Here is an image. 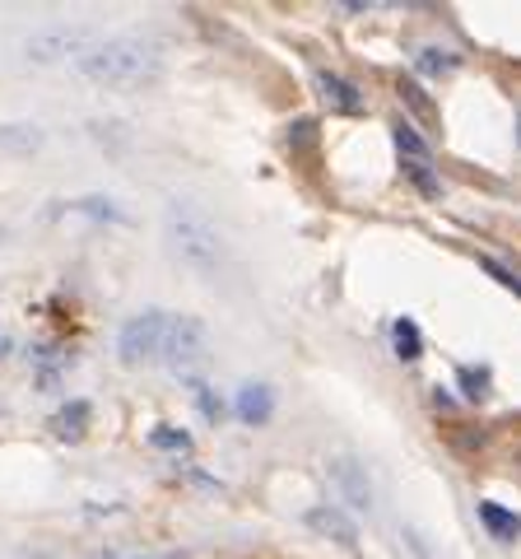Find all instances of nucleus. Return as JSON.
I'll list each match as a JSON object with an SVG mask.
<instances>
[{
    "label": "nucleus",
    "mask_w": 521,
    "mask_h": 559,
    "mask_svg": "<svg viewBox=\"0 0 521 559\" xmlns=\"http://www.w3.org/2000/svg\"><path fill=\"white\" fill-rule=\"evenodd\" d=\"M331 480L340 485L344 503H354V509H373V485H368V471L350 457H336L331 462Z\"/></svg>",
    "instance_id": "0eeeda50"
},
{
    "label": "nucleus",
    "mask_w": 521,
    "mask_h": 559,
    "mask_svg": "<svg viewBox=\"0 0 521 559\" xmlns=\"http://www.w3.org/2000/svg\"><path fill=\"white\" fill-rule=\"evenodd\" d=\"M89 419H94V411H89V401H71V406H61L57 415H51V429H57V439H84V429H89Z\"/></svg>",
    "instance_id": "9d476101"
},
{
    "label": "nucleus",
    "mask_w": 521,
    "mask_h": 559,
    "mask_svg": "<svg viewBox=\"0 0 521 559\" xmlns=\"http://www.w3.org/2000/svg\"><path fill=\"white\" fill-rule=\"evenodd\" d=\"M163 234H168V248L172 257L182 261L186 271H196L201 280H215L223 271V234L215 229V219L196 210L191 201H172L163 210Z\"/></svg>",
    "instance_id": "f03ea898"
},
{
    "label": "nucleus",
    "mask_w": 521,
    "mask_h": 559,
    "mask_svg": "<svg viewBox=\"0 0 521 559\" xmlns=\"http://www.w3.org/2000/svg\"><path fill=\"white\" fill-rule=\"evenodd\" d=\"M201 411H205V415H210V419H219V411H223V406H219V401L210 396V388H201Z\"/></svg>",
    "instance_id": "412c9836"
},
{
    "label": "nucleus",
    "mask_w": 521,
    "mask_h": 559,
    "mask_svg": "<svg viewBox=\"0 0 521 559\" xmlns=\"http://www.w3.org/2000/svg\"><path fill=\"white\" fill-rule=\"evenodd\" d=\"M71 210H80V215H89V219H108V224H121V219H126L112 201H102V197H84V201H75Z\"/></svg>",
    "instance_id": "a211bd4d"
},
{
    "label": "nucleus",
    "mask_w": 521,
    "mask_h": 559,
    "mask_svg": "<svg viewBox=\"0 0 521 559\" xmlns=\"http://www.w3.org/2000/svg\"><path fill=\"white\" fill-rule=\"evenodd\" d=\"M396 150H401V159H433V150L424 145V135L410 127V121H396Z\"/></svg>",
    "instance_id": "2eb2a0df"
},
{
    "label": "nucleus",
    "mask_w": 521,
    "mask_h": 559,
    "mask_svg": "<svg viewBox=\"0 0 521 559\" xmlns=\"http://www.w3.org/2000/svg\"><path fill=\"white\" fill-rule=\"evenodd\" d=\"M480 266H484V271H489V275L498 280V285H502V289H517V275H512L508 266H502V261H494V257H480Z\"/></svg>",
    "instance_id": "aec40b11"
},
{
    "label": "nucleus",
    "mask_w": 521,
    "mask_h": 559,
    "mask_svg": "<svg viewBox=\"0 0 521 559\" xmlns=\"http://www.w3.org/2000/svg\"><path fill=\"white\" fill-rule=\"evenodd\" d=\"M163 364L178 378H196L210 364V336L196 318H172L168 336H163Z\"/></svg>",
    "instance_id": "7ed1b4c3"
},
{
    "label": "nucleus",
    "mask_w": 521,
    "mask_h": 559,
    "mask_svg": "<svg viewBox=\"0 0 521 559\" xmlns=\"http://www.w3.org/2000/svg\"><path fill=\"white\" fill-rule=\"evenodd\" d=\"M396 94H401V103H405V108H410L414 117H424V121L438 117V108H433V98H428L414 80H401V84H396Z\"/></svg>",
    "instance_id": "dca6fc26"
},
{
    "label": "nucleus",
    "mask_w": 521,
    "mask_h": 559,
    "mask_svg": "<svg viewBox=\"0 0 521 559\" xmlns=\"http://www.w3.org/2000/svg\"><path fill=\"white\" fill-rule=\"evenodd\" d=\"M89 43H94V38H89V33H80V28H51L47 38H33L28 51H33L38 61H51V57H80V51L89 47Z\"/></svg>",
    "instance_id": "6e6552de"
},
{
    "label": "nucleus",
    "mask_w": 521,
    "mask_h": 559,
    "mask_svg": "<svg viewBox=\"0 0 521 559\" xmlns=\"http://www.w3.org/2000/svg\"><path fill=\"white\" fill-rule=\"evenodd\" d=\"M317 94L331 112H344V117H359L368 108V94L359 90L350 75H340V70H317Z\"/></svg>",
    "instance_id": "39448f33"
},
{
    "label": "nucleus",
    "mask_w": 521,
    "mask_h": 559,
    "mask_svg": "<svg viewBox=\"0 0 521 559\" xmlns=\"http://www.w3.org/2000/svg\"><path fill=\"white\" fill-rule=\"evenodd\" d=\"M163 336H168V312L149 308V312H141V318H131L126 326H121V336H117L121 364L141 369V364L163 359Z\"/></svg>",
    "instance_id": "20e7f679"
},
{
    "label": "nucleus",
    "mask_w": 521,
    "mask_h": 559,
    "mask_svg": "<svg viewBox=\"0 0 521 559\" xmlns=\"http://www.w3.org/2000/svg\"><path fill=\"white\" fill-rule=\"evenodd\" d=\"M307 527L326 536V540H340L344 550H359V527H354V518L350 513H340L331 509V503H317V509H307Z\"/></svg>",
    "instance_id": "423d86ee"
},
{
    "label": "nucleus",
    "mask_w": 521,
    "mask_h": 559,
    "mask_svg": "<svg viewBox=\"0 0 521 559\" xmlns=\"http://www.w3.org/2000/svg\"><path fill=\"white\" fill-rule=\"evenodd\" d=\"M5 349H10V341H5V336H0V355H5Z\"/></svg>",
    "instance_id": "5701e85b"
},
{
    "label": "nucleus",
    "mask_w": 521,
    "mask_h": 559,
    "mask_svg": "<svg viewBox=\"0 0 521 559\" xmlns=\"http://www.w3.org/2000/svg\"><path fill=\"white\" fill-rule=\"evenodd\" d=\"M480 522L494 532V540H517V513L498 509V503H489V499L480 503Z\"/></svg>",
    "instance_id": "f8f14e48"
},
{
    "label": "nucleus",
    "mask_w": 521,
    "mask_h": 559,
    "mask_svg": "<svg viewBox=\"0 0 521 559\" xmlns=\"http://www.w3.org/2000/svg\"><path fill=\"white\" fill-rule=\"evenodd\" d=\"M391 341H396V355L401 359H420L424 355V336H420V326H414L410 318H401L391 326Z\"/></svg>",
    "instance_id": "ddd939ff"
},
{
    "label": "nucleus",
    "mask_w": 521,
    "mask_h": 559,
    "mask_svg": "<svg viewBox=\"0 0 521 559\" xmlns=\"http://www.w3.org/2000/svg\"><path fill=\"white\" fill-rule=\"evenodd\" d=\"M108 559H145V555H108ZM159 559H182V555H159Z\"/></svg>",
    "instance_id": "4be33fe9"
},
{
    "label": "nucleus",
    "mask_w": 521,
    "mask_h": 559,
    "mask_svg": "<svg viewBox=\"0 0 521 559\" xmlns=\"http://www.w3.org/2000/svg\"><path fill=\"white\" fill-rule=\"evenodd\" d=\"M414 66H420V75H451V70H461V57L451 47H420Z\"/></svg>",
    "instance_id": "9b49d317"
},
{
    "label": "nucleus",
    "mask_w": 521,
    "mask_h": 559,
    "mask_svg": "<svg viewBox=\"0 0 521 559\" xmlns=\"http://www.w3.org/2000/svg\"><path fill=\"white\" fill-rule=\"evenodd\" d=\"M401 168L424 197H443V182H438V173H433V159H401Z\"/></svg>",
    "instance_id": "4468645a"
},
{
    "label": "nucleus",
    "mask_w": 521,
    "mask_h": 559,
    "mask_svg": "<svg viewBox=\"0 0 521 559\" xmlns=\"http://www.w3.org/2000/svg\"><path fill=\"white\" fill-rule=\"evenodd\" d=\"M270 411H275V396H270L266 382H252V388L238 392V419L242 425H266Z\"/></svg>",
    "instance_id": "1a4fd4ad"
},
{
    "label": "nucleus",
    "mask_w": 521,
    "mask_h": 559,
    "mask_svg": "<svg viewBox=\"0 0 521 559\" xmlns=\"http://www.w3.org/2000/svg\"><path fill=\"white\" fill-rule=\"evenodd\" d=\"M457 382H461L465 401H484V396H489V369H461Z\"/></svg>",
    "instance_id": "6ab92c4d"
},
{
    "label": "nucleus",
    "mask_w": 521,
    "mask_h": 559,
    "mask_svg": "<svg viewBox=\"0 0 521 559\" xmlns=\"http://www.w3.org/2000/svg\"><path fill=\"white\" fill-rule=\"evenodd\" d=\"M149 443L159 448V452H178V457H186V452H191V433L186 429H172V425H159V429L149 433Z\"/></svg>",
    "instance_id": "f3484780"
},
{
    "label": "nucleus",
    "mask_w": 521,
    "mask_h": 559,
    "mask_svg": "<svg viewBox=\"0 0 521 559\" xmlns=\"http://www.w3.org/2000/svg\"><path fill=\"white\" fill-rule=\"evenodd\" d=\"M75 70L94 84H108V90H145L159 80L163 51L149 38H102L80 51Z\"/></svg>",
    "instance_id": "f257e3e1"
}]
</instances>
